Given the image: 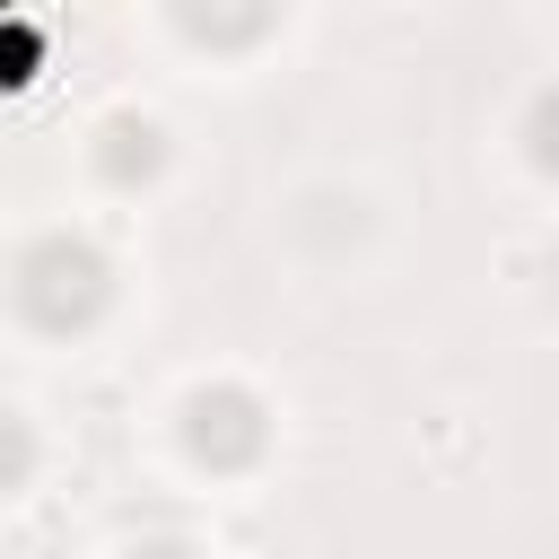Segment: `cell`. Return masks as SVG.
Instances as JSON below:
<instances>
[{"mask_svg": "<svg viewBox=\"0 0 559 559\" xmlns=\"http://www.w3.org/2000/svg\"><path fill=\"white\" fill-rule=\"evenodd\" d=\"M105 297H114V262H105L87 236L52 227V236L26 245V262H17V306H26L44 332H79V323H96Z\"/></svg>", "mask_w": 559, "mask_h": 559, "instance_id": "6da1fadb", "label": "cell"}, {"mask_svg": "<svg viewBox=\"0 0 559 559\" xmlns=\"http://www.w3.org/2000/svg\"><path fill=\"white\" fill-rule=\"evenodd\" d=\"M183 445H192V463H210V472L262 463V445H271L262 393H245V384H201V393H183Z\"/></svg>", "mask_w": 559, "mask_h": 559, "instance_id": "7a4b0ae2", "label": "cell"}, {"mask_svg": "<svg viewBox=\"0 0 559 559\" xmlns=\"http://www.w3.org/2000/svg\"><path fill=\"white\" fill-rule=\"evenodd\" d=\"M157 157H166L157 122H140V114H114V122H105V148H96V166H105L114 183H140V175H157Z\"/></svg>", "mask_w": 559, "mask_h": 559, "instance_id": "3957f363", "label": "cell"}, {"mask_svg": "<svg viewBox=\"0 0 559 559\" xmlns=\"http://www.w3.org/2000/svg\"><path fill=\"white\" fill-rule=\"evenodd\" d=\"M524 148H533V166H542V175H559V79L524 105Z\"/></svg>", "mask_w": 559, "mask_h": 559, "instance_id": "277c9868", "label": "cell"}, {"mask_svg": "<svg viewBox=\"0 0 559 559\" xmlns=\"http://www.w3.org/2000/svg\"><path fill=\"white\" fill-rule=\"evenodd\" d=\"M183 26H192V35H227V44H236V35H262L271 17H262V9H253V17H210V9H183Z\"/></svg>", "mask_w": 559, "mask_h": 559, "instance_id": "5b68a950", "label": "cell"}, {"mask_svg": "<svg viewBox=\"0 0 559 559\" xmlns=\"http://www.w3.org/2000/svg\"><path fill=\"white\" fill-rule=\"evenodd\" d=\"M131 559H192V550H183V542H140Z\"/></svg>", "mask_w": 559, "mask_h": 559, "instance_id": "8992f818", "label": "cell"}]
</instances>
